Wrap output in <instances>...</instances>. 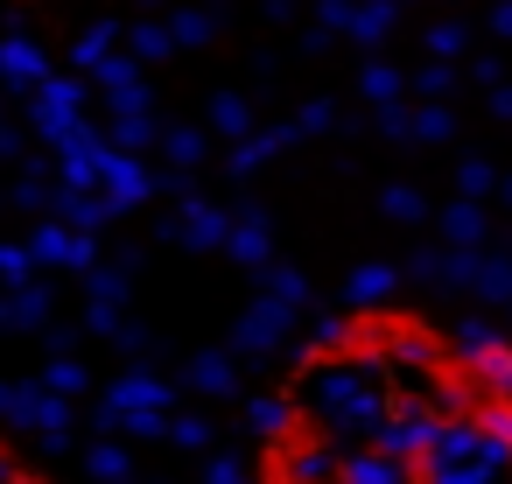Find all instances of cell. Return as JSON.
<instances>
[{"label": "cell", "instance_id": "6da1fadb", "mask_svg": "<svg viewBox=\"0 0 512 484\" xmlns=\"http://www.w3.org/2000/svg\"><path fill=\"white\" fill-rule=\"evenodd\" d=\"M267 456H274V484H337V470H344V449L323 428H295V435L267 442Z\"/></svg>", "mask_w": 512, "mask_h": 484}, {"label": "cell", "instance_id": "7a4b0ae2", "mask_svg": "<svg viewBox=\"0 0 512 484\" xmlns=\"http://www.w3.org/2000/svg\"><path fill=\"white\" fill-rule=\"evenodd\" d=\"M0 484H36V477H29V470H8V477H0Z\"/></svg>", "mask_w": 512, "mask_h": 484}, {"label": "cell", "instance_id": "3957f363", "mask_svg": "<svg viewBox=\"0 0 512 484\" xmlns=\"http://www.w3.org/2000/svg\"><path fill=\"white\" fill-rule=\"evenodd\" d=\"M8 470H15V463H8V456H0V477H8Z\"/></svg>", "mask_w": 512, "mask_h": 484}]
</instances>
